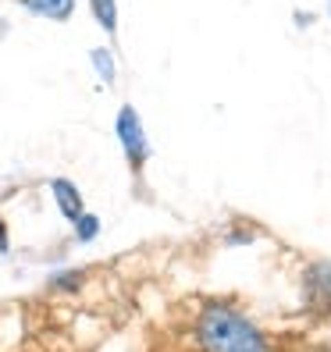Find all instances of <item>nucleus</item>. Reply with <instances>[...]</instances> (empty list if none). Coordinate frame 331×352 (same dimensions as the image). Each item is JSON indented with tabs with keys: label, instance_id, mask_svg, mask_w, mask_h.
Listing matches in <instances>:
<instances>
[{
	"label": "nucleus",
	"instance_id": "nucleus-1",
	"mask_svg": "<svg viewBox=\"0 0 331 352\" xmlns=\"http://www.w3.org/2000/svg\"><path fill=\"white\" fill-rule=\"evenodd\" d=\"M193 345L196 352H275L271 338L242 309L221 299H211L196 309Z\"/></svg>",
	"mask_w": 331,
	"mask_h": 352
},
{
	"label": "nucleus",
	"instance_id": "nucleus-2",
	"mask_svg": "<svg viewBox=\"0 0 331 352\" xmlns=\"http://www.w3.org/2000/svg\"><path fill=\"white\" fill-rule=\"evenodd\" d=\"M114 135H118L121 157H125L132 178L142 182V171H147V164H150V135H147V129H142V114L132 107V103H121L118 107Z\"/></svg>",
	"mask_w": 331,
	"mask_h": 352
},
{
	"label": "nucleus",
	"instance_id": "nucleus-3",
	"mask_svg": "<svg viewBox=\"0 0 331 352\" xmlns=\"http://www.w3.org/2000/svg\"><path fill=\"white\" fill-rule=\"evenodd\" d=\"M50 196H54L61 217H65L68 224H75L82 214H86V199H82L78 185L72 178H50Z\"/></svg>",
	"mask_w": 331,
	"mask_h": 352
},
{
	"label": "nucleus",
	"instance_id": "nucleus-4",
	"mask_svg": "<svg viewBox=\"0 0 331 352\" xmlns=\"http://www.w3.org/2000/svg\"><path fill=\"white\" fill-rule=\"evenodd\" d=\"M75 4H78V0H18V8H22L25 14L47 18V22H57V25L72 22Z\"/></svg>",
	"mask_w": 331,
	"mask_h": 352
},
{
	"label": "nucleus",
	"instance_id": "nucleus-5",
	"mask_svg": "<svg viewBox=\"0 0 331 352\" xmlns=\"http://www.w3.org/2000/svg\"><path fill=\"white\" fill-rule=\"evenodd\" d=\"M89 14H93V22L103 29V36L118 39V25H121L118 0H89Z\"/></svg>",
	"mask_w": 331,
	"mask_h": 352
},
{
	"label": "nucleus",
	"instance_id": "nucleus-6",
	"mask_svg": "<svg viewBox=\"0 0 331 352\" xmlns=\"http://www.w3.org/2000/svg\"><path fill=\"white\" fill-rule=\"evenodd\" d=\"M89 65H93V72H96V78L103 82V86H114L118 82V60H114L111 47H93L89 50Z\"/></svg>",
	"mask_w": 331,
	"mask_h": 352
},
{
	"label": "nucleus",
	"instance_id": "nucleus-7",
	"mask_svg": "<svg viewBox=\"0 0 331 352\" xmlns=\"http://www.w3.org/2000/svg\"><path fill=\"white\" fill-rule=\"evenodd\" d=\"M72 232H75V242H93V239L100 235V217L86 210V214L72 224Z\"/></svg>",
	"mask_w": 331,
	"mask_h": 352
},
{
	"label": "nucleus",
	"instance_id": "nucleus-8",
	"mask_svg": "<svg viewBox=\"0 0 331 352\" xmlns=\"http://www.w3.org/2000/svg\"><path fill=\"white\" fill-rule=\"evenodd\" d=\"M82 281H86L82 271H61V274L50 278V288H54V292H78Z\"/></svg>",
	"mask_w": 331,
	"mask_h": 352
},
{
	"label": "nucleus",
	"instance_id": "nucleus-9",
	"mask_svg": "<svg viewBox=\"0 0 331 352\" xmlns=\"http://www.w3.org/2000/svg\"><path fill=\"white\" fill-rule=\"evenodd\" d=\"M11 250V232H8V221L0 217V253H8Z\"/></svg>",
	"mask_w": 331,
	"mask_h": 352
},
{
	"label": "nucleus",
	"instance_id": "nucleus-10",
	"mask_svg": "<svg viewBox=\"0 0 331 352\" xmlns=\"http://www.w3.org/2000/svg\"><path fill=\"white\" fill-rule=\"evenodd\" d=\"M8 32V22H4V18H0V36H4Z\"/></svg>",
	"mask_w": 331,
	"mask_h": 352
},
{
	"label": "nucleus",
	"instance_id": "nucleus-11",
	"mask_svg": "<svg viewBox=\"0 0 331 352\" xmlns=\"http://www.w3.org/2000/svg\"><path fill=\"white\" fill-rule=\"evenodd\" d=\"M328 11H331V0H328Z\"/></svg>",
	"mask_w": 331,
	"mask_h": 352
}]
</instances>
